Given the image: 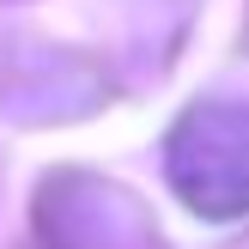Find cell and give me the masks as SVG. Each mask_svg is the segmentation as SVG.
I'll return each mask as SVG.
<instances>
[{"label":"cell","instance_id":"6da1fadb","mask_svg":"<svg viewBox=\"0 0 249 249\" xmlns=\"http://www.w3.org/2000/svg\"><path fill=\"white\" fill-rule=\"evenodd\" d=\"M164 177L182 195V207L213 225L249 213V104L207 97L170 128Z\"/></svg>","mask_w":249,"mask_h":249}]
</instances>
